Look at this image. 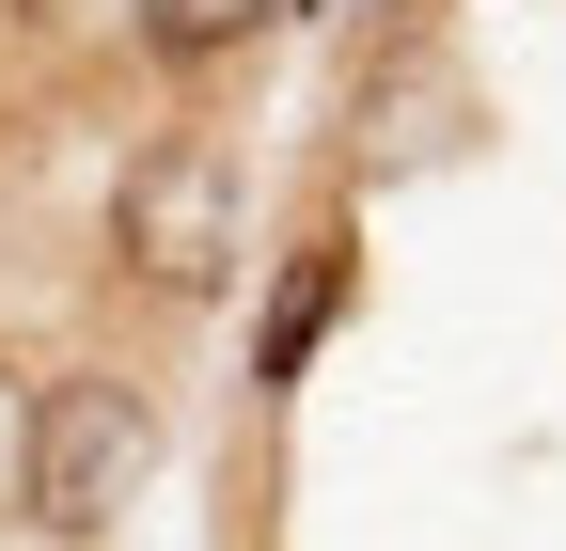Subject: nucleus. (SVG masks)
I'll list each match as a JSON object with an SVG mask.
<instances>
[{"label":"nucleus","mask_w":566,"mask_h":551,"mask_svg":"<svg viewBox=\"0 0 566 551\" xmlns=\"http://www.w3.org/2000/svg\"><path fill=\"white\" fill-rule=\"evenodd\" d=\"M111 284L158 300V315H221L237 268H252V189H237V143L205 111H158L142 143L111 158Z\"/></svg>","instance_id":"obj_1"},{"label":"nucleus","mask_w":566,"mask_h":551,"mask_svg":"<svg viewBox=\"0 0 566 551\" xmlns=\"http://www.w3.org/2000/svg\"><path fill=\"white\" fill-rule=\"evenodd\" d=\"M158 457H174V394L142 363H48L17 394V520L48 551H95L142 489H158Z\"/></svg>","instance_id":"obj_2"},{"label":"nucleus","mask_w":566,"mask_h":551,"mask_svg":"<svg viewBox=\"0 0 566 551\" xmlns=\"http://www.w3.org/2000/svg\"><path fill=\"white\" fill-rule=\"evenodd\" d=\"M346 300H363V237L315 221L300 252H283V284L252 300V394H300V378H315V347L346 331Z\"/></svg>","instance_id":"obj_3"},{"label":"nucleus","mask_w":566,"mask_h":551,"mask_svg":"<svg viewBox=\"0 0 566 551\" xmlns=\"http://www.w3.org/2000/svg\"><path fill=\"white\" fill-rule=\"evenodd\" d=\"M126 17V63H158V80H221L237 48H268L283 17H315V0H111Z\"/></svg>","instance_id":"obj_4"}]
</instances>
